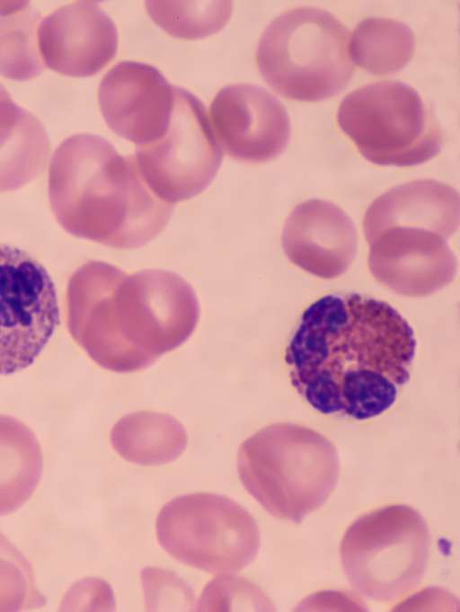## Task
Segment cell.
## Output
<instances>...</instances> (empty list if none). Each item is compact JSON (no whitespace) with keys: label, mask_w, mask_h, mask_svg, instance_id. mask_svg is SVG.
Masks as SVG:
<instances>
[{"label":"cell","mask_w":460,"mask_h":612,"mask_svg":"<svg viewBox=\"0 0 460 612\" xmlns=\"http://www.w3.org/2000/svg\"><path fill=\"white\" fill-rule=\"evenodd\" d=\"M30 564L0 533V611H17L40 607Z\"/></svg>","instance_id":"23"},{"label":"cell","mask_w":460,"mask_h":612,"mask_svg":"<svg viewBox=\"0 0 460 612\" xmlns=\"http://www.w3.org/2000/svg\"><path fill=\"white\" fill-rule=\"evenodd\" d=\"M337 118L361 155L379 165L422 164L438 153L443 142L419 93L399 81H380L349 93Z\"/></svg>","instance_id":"7"},{"label":"cell","mask_w":460,"mask_h":612,"mask_svg":"<svg viewBox=\"0 0 460 612\" xmlns=\"http://www.w3.org/2000/svg\"><path fill=\"white\" fill-rule=\"evenodd\" d=\"M175 87L153 66L121 61L102 79L98 101L107 125L137 146L148 145L166 131Z\"/></svg>","instance_id":"13"},{"label":"cell","mask_w":460,"mask_h":612,"mask_svg":"<svg viewBox=\"0 0 460 612\" xmlns=\"http://www.w3.org/2000/svg\"><path fill=\"white\" fill-rule=\"evenodd\" d=\"M348 31L330 13L297 7L276 17L256 49L261 75L279 93L317 102L333 96L349 81L353 67Z\"/></svg>","instance_id":"5"},{"label":"cell","mask_w":460,"mask_h":612,"mask_svg":"<svg viewBox=\"0 0 460 612\" xmlns=\"http://www.w3.org/2000/svg\"><path fill=\"white\" fill-rule=\"evenodd\" d=\"M146 607L152 610H184L193 606V593L172 572L146 568L142 572Z\"/></svg>","instance_id":"25"},{"label":"cell","mask_w":460,"mask_h":612,"mask_svg":"<svg viewBox=\"0 0 460 612\" xmlns=\"http://www.w3.org/2000/svg\"><path fill=\"white\" fill-rule=\"evenodd\" d=\"M6 93H8V92L6 91V89H5L4 86H2V85L0 84V96L4 95V94H6Z\"/></svg>","instance_id":"27"},{"label":"cell","mask_w":460,"mask_h":612,"mask_svg":"<svg viewBox=\"0 0 460 612\" xmlns=\"http://www.w3.org/2000/svg\"><path fill=\"white\" fill-rule=\"evenodd\" d=\"M48 149L42 123L9 93L0 96V191L18 188L32 178L44 164Z\"/></svg>","instance_id":"17"},{"label":"cell","mask_w":460,"mask_h":612,"mask_svg":"<svg viewBox=\"0 0 460 612\" xmlns=\"http://www.w3.org/2000/svg\"><path fill=\"white\" fill-rule=\"evenodd\" d=\"M38 44L48 67L64 75L84 77L98 73L114 58L118 33L96 3L79 1L41 20Z\"/></svg>","instance_id":"14"},{"label":"cell","mask_w":460,"mask_h":612,"mask_svg":"<svg viewBox=\"0 0 460 612\" xmlns=\"http://www.w3.org/2000/svg\"><path fill=\"white\" fill-rule=\"evenodd\" d=\"M416 341L389 304L329 295L305 309L285 352L290 381L317 411L373 418L409 379Z\"/></svg>","instance_id":"1"},{"label":"cell","mask_w":460,"mask_h":612,"mask_svg":"<svg viewBox=\"0 0 460 612\" xmlns=\"http://www.w3.org/2000/svg\"><path fill=\"white\" fill-rule=\"evenodd\" d=\"M267 596L253 583L236 576L222 575L204 590L198 608L208 611L271 610Z\"/></svg>","instance_id":"24"},{"label":"cell","mask_w":460,"mask_h":612,"mask_svg":"<svg viewBox=\"0 0 460 612\" xmlns=\"http://www.w3.org/2000/svg\"><path fill=\"white\" fill-rule=\"evenodd\" d=\"M429 547V531L421 515L396 504L356 519L342 537L340 556L348 581L359 594L387 602L420 583Z\"/></svg>","instance_id":"6"},{"label":"cell","mask_w":460,"mask_h":612,"mask_svg":"<svg viewBox=\"0 0 460 612\" xmlns=\"http://www.w3.org/2000/svg\"><path fill=\"white\" fill-rule=\"evenodd\" d=\"M208 119L221 150L239 161H270L289 138L286 109L270 93L253 84H231L218 91Z\"/></svg>","instance_id":"11"},{"label":"cell","mask_w":460,"mask_h":612,"mask_svg":"<svg viewBox=\"0 0 460 612\" xmlns=\"http://www.w3.org/2000/svg\"><path fill=\"white\" fill-rule=\"evenodd\" d=\"M59 323L54 283L25 252L0 244V375L29 367Z\"/></svg>","instance_id":"10"},{"label":"cell","mask_w":460,"mask_h":612,"mask_svg":"<svg viewBox=\"0 0 460 612\" xmlns=\"http://www.w3.org/2000/svg\"><path fill=\"white\" fill-rule=\"evenodd\" d=\"M75 602L87 609H111L113 596L111 588L101 580H86L75 588Z\"/></svg>","instance_id":"26"},{"label":"cell","mask_w":460,"mask_h":612,"mask_svg":"<svg viewBox=\"0 0 460 612\" xmlns=\"http://www.w3.org/2000/svg\"><path fill=\"white\" fill-rule=\"evenodd\" d=\"M240 480L270 515L298 523L320 508L338 481L334 445L308 427L279 422L254 433L240 447Z\"/></svg>","instance_id":"4"},{"label":"cell","mask_w":460,"mask_h":612,"mask_svg":"<svg viewBox=\"0 0 460 612\" xmlns=\"http://www.w3.org/2000/svg\"><path fill=\"white\" fill-rule=\"evenodd\" d=\"M229 1H146V9L155 23L168 34L196 40L221 30L232 13Z\"/></svg>","instance_id":"22"},{"label":"cell","mask_w":460,"mask_h":612,"mask_svg":"<svg viewBox=\"0 0 460 612\" xmlns=\"http://www.w3.org/2000/svg\"><path fill=\"white\" fill-rule=\"evenodd\" d=\"M282 247L288 260L323 279L346 271L357 251V233L350 218L335 204L310 200L288 217Z\"/></svg>","instance_id":"15"},{"label":"cell","mask_w":460,"mask_h":612,"mask_svg":"<svg viewBox=\"0 0 460 612\" xmlns=\"http://www.w3.org/2000/svg\"><path fill=\"white\" fill-rule=\"evenodd\" d=\"M41 470L33 433L19 421L0 415V515L14 511L31 497Z\"/></svg>","instance_id":"19"},{"label":"cell","mask_w":460,"mask_h":612,"mask_svg":"<svg viewBox=\"0 0 460 612\" xmlns=\"http://www.w3.org/2000/svg\"><path fill=\"white\" fill-rule=\"evenodd\" d=\"M368 268L391 291L423 297L449 284L456 259L441 235L420 228L389 227L366 239Z\"/></svg>","instance_id":"12"},{"label":"cell","mask_w":460,"mask_h":612,"mask_svg":"<svg viewBox=\"0 0 460 612\" xmlns=\"http://www.w3.org/2000/svg\"><path fill=\"white\" fill-rule=\"evenodd\" d=\"M111 440L118 454L128 461L155 466L177 458L186 448L187 434L170 415L137 412L115 423Z\"/></svg>","instance_id":"18"},{"label":"cell","mask_w":460,"mask_h":612,"mask_svg":"<svg viewBox=\"0 0 460 612\" xmlns=\"http://www.w3.org/2000/svg\"><path fill=\"white\" fill-rule=\"evenodd\" d=\"M459 195L435 180H417L395 186L377 197L363 218L366 239L389 227H412L450 237L459 225Z\"/></svg>","instance_id":"16"},{"label":"cell","mask_w":460,"mask_h":612,"mask_svg":"<svg viewBox=\"0 0 460 612\" xmlns=\"http://www.w3.org/2000/svg\"><path fill=\"white\" fill-rule=\"evenodd\" d=\"M40 14L27 2L0 8V75L16 81L37 76L43 69L39 50Z\"/></svg>","instance_id":"21"},{"label":"cell","mask_w":460,"mask_h":612,"mask_svg":"<svg viewBox=\"0 0 460 612\" xmlns=\"http://www.w3.org/2000/svg\"><path fill=\"white\" fill-rule=\"evenodd\" d=\"M414 49V37L404 23L386 18L361 21L348 40L349 57L374 75H389L402 69Z\"/></svg>","instance_id":"20"},{"label":"cell","mask_w":460,"mask_h":612,"mask_svg":"<svg viewBox=\"0 0 460 612\" xmlns=\"http://www.w3.org/2000/svg\"><path fill=\"white\" fill-rule=\"evenodd\" d=\"M203 103L175 87L171 120L157 140L137 146L133 155L138 173L162 201L173 205L206 189L222 161Z\"/></svg>","instance_id":"9"},{"label":"cell","mask_w":460,"mask_h":612,"mask_svg":"<svg viewBox=\"0 0 460 612\" xmlns=\"http://www.w3.org/2000/svg\"><path fill=\"white\" fill-rule=\"evenodd\" d=\"M163 548L176 560L214 573H231L256 556L260 532L253 517L233 500L214 493L179 496L156 519Z\"/></svg>","instance_id":"8"},{"label":"cell","mask_w":460,"mask_h":612,"mask_svg":"<svg viewBox=\"0 0 460 612\" xmlns=\"http://www.w3.org/2000/svg\"><path fill=\"white\" fill-rule=\"evenodd\" d=\"M49 184L51 203L71 232L119 249L151 241L173 208L149 190L133 156L120 155L110 142L92 134L61 143Z\"/></svg>","instance_id":"3"},{"label":"cell","mask_w":460,"mask_h":612,"mask_svg":"<svg viewBox=\"0 0 460 612\" xmlns=\"http://www.w3.org/2000/svg\"><path fill=\"white\" fill-rule=\"evenodd\" d=\"M67 307L75 340L118 373L143 369L181 345L199 315L194 290L176 273L150 269L128 275L98 261L72 276Z\"/></svg>","instance_id":"2"}]
</instances>
